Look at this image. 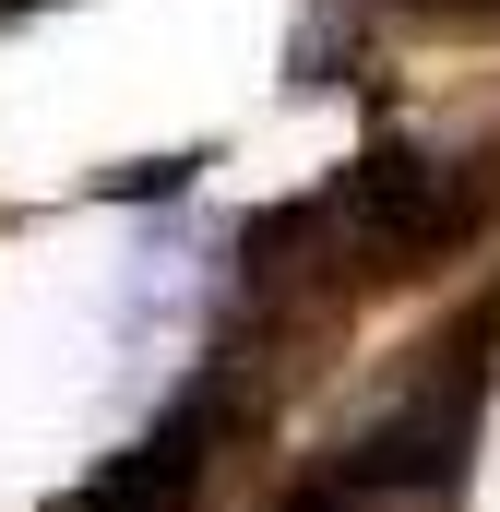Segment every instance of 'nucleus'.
Returning <instances> with one entry per match:
<instances>
[{
  "label": "nucleus",
  "instance_id": "obj_4",
  "mask_svg": "<svg viewBox=\"0 0 500 512\" xmlns=\"http://www.w3.org/2000/svg\"><path fill=\"white\" fill-rule=\"evenodd\" d=\"M36 12H60V0H0V36H12V24H36Z\"/></svg>",
  "mask_w": 500,
  "mask_h": 512
},
{
  "label": "nucleus",
  "instance_id": "obj_3",
  "mask_svg": "<svg viewBox=\"0 0 500 512\" xmlns=\"http://www.w3.org/2000/svg\"><path fill=\"white\" fill-rule=\"evenodd\" d=\"M417 24H441V36H500V0H405Z\"/></svg>",
  "mask_w": 500,
  "mask_h": 512
},
{
  "label": "nucleus",
  "instance_id": "obj_2",
  "mask_svg": "<svg viewBox=\"0 0 500 512\" xmlns=\"http://www.w3.org/2000/svg\"><path fill=\"white\" fill-rule=\"evenodd\" d=\"M262 405H274V358L227 334L191 382L167 393L155 429H131L120 453H108L96 477H72L48 512H203V501H215V477L262 441Z\"/></svg>",
  "mask_w": 500,
  "mask_h": 512
},
{
  "label": "nucleus",
  "instance_id": "obj_1",
  "mask_svg": "<svg viewBox=\"0 0 500 512\" xmlns=\"http://www.w3.org/2000/svg\"><path fill=\"white\" fill-rule=\"evenodd\" d=\"M322 215L346 227L370 286L441 274L500 227V131H381L370 155H346L322 179Z\"/></svg>",
  "mask_w": 500,
  "mask_h": 512
}]
</instances>
